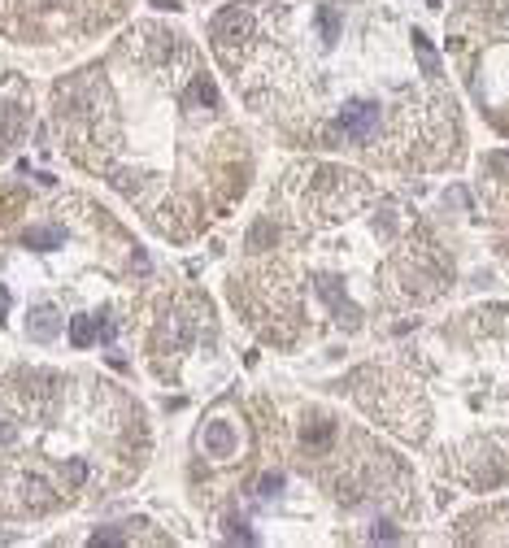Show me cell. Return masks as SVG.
<instances>
[{"instance_id": "1", "label": "cell", "mask_w": 509, "mask_h": 548, "mask_svg": "<svg viewBox=\"0 0 509 548\" xmlns=\"http://www.w3.org/2000/svg\"><path fill=\"white\" fill-rule=\"evenodd\" d=\"M209 39L239 96L305 149L400 174L457 170L466 157L444 61L396 0L227 4Z\"/></svg>"}, {"instance_id": "2", "label": "cell", "mask_w": 509, "mask_h": 548, "mask_svg": "<svg viewBox=\"0 0 509 548\" xmlns=\"http://www.w3.org/2000/svg\"><path fill=\"white\" fill-rule=\"evenodd\" d=\"M248 266L235 274V310L274 349L313 335L409 331L405 313L453 287V253L414 200L349 165L301 161L248 227Z\"/></svg>"}, {"instance_id": "3", "label": "cell", "mask_w": 509, "mask_h": 548, "mask_svg": "<svg viewBox=\"0 0 509 548\" xmlns=\"http://www.w3.org/2000/svg\"><path fill=\"white\" fill-rule=\"evenodd\" d=\"M349 396L466 492L509 488V301H479L349 375Z\"/></svg>"}, {"instance_id": "4", "label": "cell", "mask_w": 509, "mask_h": 548, "mask_svg": "<svg viewBox=\"0 0 509 548\" xmlns=\"http://www.w3.org/2000/svg\"><path fill=\"white\" fill-rule=\"evenodd\" d=\"M448 52L479 117L509 140V0H462L448 13Z\"/></svg>"}, {"instance_id": "5", "label": "cell", "mask_w": 509, "mask_h": 548, "mask_svg": "<svg viewBox=\"0 0 509 548\" xmlns=\"http://www.w3.org/2000/svg\"><path fill=\"white\" fill-rule=\"evenodd\" d=\"M479 231L492 244V253L509 257V153H488L479 161Z\"/></svg>"}, {"instance_id": "6", "label": "cell", "mask_w": 509, "mask_h": 548, "mask_svg": "<svg viewBox=\"0 0 509 548\" xmlns=\"http://www.w3.org/2000/svg\"><path fill=\"white\" fill-rule=\"evenodd\" d=\"M457 544H509V496H497L488 505L470 509L453 522Z\"/></svg>"}, {"instance_id": "7", "label": "cell", "mask_w": 509, "mask_h": 548, "mask_svg": "<svg viewBox=\"0 0 509 548\" xmlns=\"http://www.w3.org/2000/svg\"><path fill=\"white\" fill-rule=\"evenodd\" d=\"M235 427L231 423H205V431H200V448H205V457H235Z\"/></svg>"}, {"instance_id": "8", "label": "cell", "mask_w": 509, "mask_h": 548, "mask_svg": "<svg viewBox=\"0 0 509 548\" xmlns=\"http://www.w3.org/2000/svg\"><path fill=\"white\" fill-rule=\"evenodd\" d=\"M27 331H31V340L48 344V340H53V335L61 331V318H57V310L39 305V310H31V322H27Z\"/></svg>"}, {"instance_id": "9", "label": "cell", "mask_w": 509, "mask_h": 548, "mask_svg": "<svg viewBox=\"0 0 509 548\" xmlns=\"http://www.w3.org/2000/svg\"><path fill=\"white\" fill-rule=\"evenodd\" d=\"M101 335V318H70V344L75 349H92Z\"/></svg>"}, {"instance_id": "10", "label": "cell", "mask_w": 509, "mask_h": 548, "mask_svg": "<svg viewBox=\"0 0 509 548\" xmlns=\"http://www.w3.org/2000/svg\"><path fill=\"white\" fill-rule=\"evenodd\" d=\"M66 239L61 227H39V231H27V248H57Z\"/></svg>"}, {"instance_id": "11", "label": "cell", "mask_w": 509, "mask_h": 548, "mask_svg": "<svg viewBox=\"0 0 509 548\" xmlns=\"http://www.w3.org/2000/svg\"><path fill=\"white\" fill-rule=\"evenodd\" d=\"M4 310H9V292L0 287V318H4Z\"/></svg>"}]
</instances>
